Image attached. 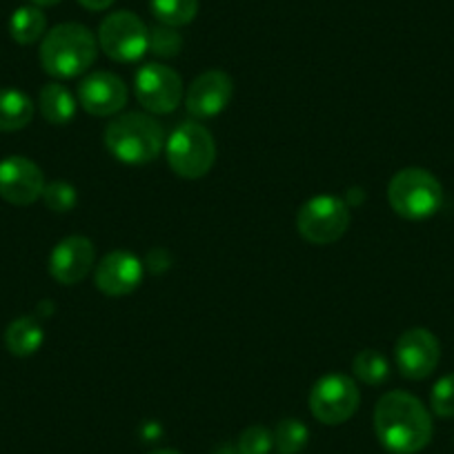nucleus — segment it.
<instances>
[{
	"label": "nucleus",
	"instance_id": "nucleus-1",
	"mask_svg": "<svg viewBox=\"0 0 454 454\" xmlns=\"http://www.w3.org/2000/svg\"><path fill=\"white\" fill-rule=\"evenodd\" d=\"M374 430L387 452L417 454L432 441L434 426L417 396L395 390L379 399L374 408Z\"/></svg>",
	"mask_w": 454,
	"mask_h": 454
},
{
	"label": "nucleus",
	"instance_id": "nucleus-2",
	"mask_svg": "<svg viewBox=\"0 0 454 454\" xmlns=\"http://www.w3.org/2000/svg\"><path fill=\"white\" fill-rule=\"evenodd\" d=\"M98 56V41L78 23L56 25L41 43V65L50 76L74 78L85 74Z\"/></svg>",
	"mask_w": 454,
	"mask_h": 454
},
{
	"label": "nucleus",
	"instance_id": "nucleus-3",
	"mask_svg": "<svg viewBox=\"0 0 454 454\" xmlns=\"http://www.w3.org/2000/svg\"><path fill=\"white\" fill-rule=\"evenodd\" d=\"M105 145L128 165L152 163L165 145L163 128L145 114H123L105 128Z\"/></svg>",
	"mask_w": 454,
	"mask_h": 454
},
{
	"label": "nucleus",
	"instance_id": "nucleus-4",
	"mask_svg": "<svg viewBox=\"0 0 454 454\" xmlns=\"http://www.w3.org/2000/svg\"><path fill=\"white\" fill-rule=\"evenodd\" d=\"M387 200L399 216L408 221H423L439 212L443 203V187L427 169L408 168L392 176L387 185Z\"/></svg>",
	"mask_w": 454,
	"mask_h": 454
},
{
	"label": "nucleus",
	"instance_id": "nucleus-5",
	"mask_svg": "<svg viewBox=\"0 0 454 454\" xmlns=\"http://www.w3.org/2000/svg\"><path fill=\"white\" fill-rule=\"evenodd\" d=\"M169 168L181 178H200L212 169L216 160V145L200 123H181L165 141Z\"/></svg>",
	"mask_w": 454,
	"mask_h": 454
},
{
	"label": "nucleus",
	"instance_id": "nucleus-6",
	"mask_svg": "<svg viewBox=\"0 0 454 454\" xmlns=\"http://www.w3.org/2000/svg\"><path fill=\"white\" fill-rule=\"evenodd\" d=\"M350 225V207L336 196H314L296 216V230L314 246H330L346 234Z\"/></svg>",
	"mask_w": 454,
	"mask_h": 454
},
{
	"label": "nucleus",
	"instance_id": "nucleus-7",
	"mask_svg": "<svg viewBox=\"0 0 454 454\" xmlns=\"http://www.w3.org/2000/svg\"><path fill=\"white\" fill-rule=\"evenodd\" d=\"M98 45L112 60L134 63L150 50V29L132 12H114L100 23Z\"/></svg>",
	"mask_w": 454,
	"mask_h": 454
},
{
	"label": "nucleus",
	"instance_id": "nucleus-8",
	"mask_svg": "<svg viewBox=\"0 0 454 454\" xmlns=\"http://www.w3.org/2000/svg\"><path fill=\"white\" fill-rule=\"evenodd\" d=\"M361 395L348 374H327L314 383L309 392V410L325 426H340L355 417Z\"/></svg>",
	"mask_w": 454,
	"mask_h": 454
},
{
	"label": "nucleus",
	"instance_id": "nucleus-9",
	"mask_svg": "<svg viewBox=\"0 0 454 454\" xmlns=\"http://www.w3.org/2000/svg\"><path fill=\"white\" fill-rule=\"evenodd\" d=\"M137 98L147 112L169 114L183 98V81L172 67L160 63L143 65L134 78Z\"/></svg>",
	"mask_w": 454,
	"mask_h": 454
},
{
	"label": "nucleus",
	"instance_id": "nucleus-10",
	"mask_svg": "<svg viewBox=\"0 0 454 454\" xmlns=\"http://www.w3.org/2000/svg\"><path fill=\"white\" fill-rule=\"evenodd\" d=\"M395 359L405 379L421 381V379L430 377L439 365V340L426 327H414V330L403 332L396 340Z\"/></svg>",
	"mask_w": 454,
	"mask_h": 454
},
{
	"label": "nucleus",
	"instance_id": "nucleus-11",
	"mask_svg": "<svg viewBox=\"0 0 454 454\" xmlns=\"http://www.w3.org/2000/svg\"><path fill=\"white\" fill-rule=\"evenodd\" d=\"M45 190V176L34 160L10 156L0 160V199L12 205H32Z\"/></svg>",
	"mask_w": 454,
	"mask_h": 454
},
{
	"label": "nucleus",
	"instance_id": "nucleus-12",
	"mask_svg": "<svg viewBox=\"0 0 454 454\" xmlns=\"http://www.w3.org/2000/svg\"><path fill=\"white\" fill-rule=\"evenodd\" d=\"M96 287L107 296L132 294L143 281V261L128 250H114L98 263Z\"/></svg>",
	"mask_w": 454,
	"mask_h": 454
},
{
	"label": "nucleus",
	"instance_id": "nucleus-13",
	"mask_svg": "<svg viewBox=\"0 0 454 454\" xmlns=\"http://www.w3.org/2000/svg\"><path fill=\"white\" fill-rule=\"evenodd\" d=\"M232 78L225 72L209 69L200 74L185 94V107L194 119H212L218 116L227 103L232 100Z\"/></svg>",
	"mask_w": 454,
	"mask_h": 454
},
{
	"label": "nucleus",
	"instance_id": "nucleus-14",
	"mask_svg": "<svg viewBox=\"0 0 454 454\" xmlns=\"http://www.w3.org/2000/svg\"><path fill=\"white\" fill-rule=\"evenodd\" d=\"M78 103L91 116H114L128 103V87L109 72H94L78 87Z\"/></svg>",
	"mask_w": 454,
	"mask_h": 454
},
{
	"label": "nucleus",
	"instance_id": "nucleus-15",
	"mask_svg": "<svg viewBox=\"0 0 454 454\" xmlns=\"http://www.w3.org/2000/svg\"><path fill=\"white\" fill-rule=\"evenodd\" d=\"M96 261L94 243L85 237H67L51 250L50 274L63 286L81 283Z\"/></svg>",
	"mask_w": 454,
	"mask_h": 454
},
{
	"label": "nucleus",
	"instance_id": "nucleus-16",
	"mask_svg": "<svg viewBox=\"0 0 454 454\" xmlns=\"http://www.w3.org/2000/svg\"><path fill=\"white\" fill-rule=\"evenodd\" d=\"M45 332L34 317H19L7 325L5 346L14 356H32L41 350Z\"/></svg>",
	"mask_w": 454,
	"mask_h": 454
},
{
	"label": "nucleus",
	"instance_id": "nucleus-17",
	"mask_svg": "<svg viewBox=\"0 0 454 454\" xmlns=\"http://www.w3.org/2000/svg\"><path fill=\"white\" fill-rule=\"evenodd\" d=\"M34 119V103L14 87L0 90V132H19Z\"/></svg>",
	"mask_w": 454,
	"mask_h": 454
},
{
	"label": "nucleus",
	"instance_id": "nucleus-18",
	"mask_svg": "<svg viewBox=\"0 0 454 454\" xmlns=\"http://www.w3.org/2000/svg\"><path fill=\"white\" fill-rule=\"evenodd\" d=\"M41 114L43 119L51 125H67L76 116V100L72 91L60 82H50L41 90Z\"/></svg>",
	"mask_w": 454,
	"mask_h": 454
},
{
	"label": "nucleus",
	"instance_id": "nucleus-19",
	"mask_svg": "<svg viewBox=\"0 0 454 454\" xmlns=\"http://www.w3.org/2000/svg\"><path fill=\"white\" fill-rule=\"evenodd\" d=\"M45 27L47 19L41 7L36 5L19 7L10 19V34L19 45H34L36 41H41Z\"/></svg>",
	"mask_w": 454,
	"mask_h": 454
},
{
	"label": "nucleus",
	"instance_id": "nucleus-20",
	"mask_svg": "<svg viewBox=\"0 0 454 454\" xmlns=\"http://www.w3.org/2000/svg\"><path fill=\"white\" fill-rule=\"evenodd\" d=\"M152 14L169 27L190 25L199 14V0H150Z\"/></svg>",
	"mask_w": 454,
	"mask_h": 454
},
{
	"label": "nucleus",
	"instance_id": "nucleus-21",
	"mask_svg": "<svg viewBox=\"0 0 454 454\" xmlns=\"http://www.w3.org/2000/svg\"><path fill=\"white\" fill-rule=\"evenodd\" d=\"M352 372L365 386H383L390 379V364L379 350H361L352 361Z\"/></svg>",
	"mask_w": 454,
	"mask_h": 454
},
{
	"label": "nucleus",
	"instance_id": "nucleus-22",
	"mask_svg": "<svg viewBox=\"0 0 454 454\" xmlns=\"http://www.w3.org/2000/svg\"><path fill=\"white\" fill-rule=\"evenodd\" d=\"M309 441V432L305 427L303 421H296V419H286L277 426L274 432V443L281 450V454H299L303 452V448Z\"/></svg>",
	"mask_w": 454,
	"mask_h": 454
},
{
	"label": "nucleus",
	"instance_id": "nucleus-23",
	"mask_svg": "<svg viewBox=\"0 0 454 454\" xmlns=\"http://www.w3.org/2000/svg\"><path fill=\"white\" fill-rule=\"evenodd\" d=\"M183 50V36L176 32V27L169 25H156L150 29V51H154L160 59H172V56L181 54Z\"/></svg>",
	"mask_w": 454,
	"mask_h": 454
},
{
	"label": "nucleus",
	"instance_id": "nucleus-24",
	"mask_svg": "<svg viewBox=\"0 0 454 454\" xmlns=\"http://www.w3.org/2000/svg\"><path fill=\"white\" fill-rule=\"evenodd\" d=\"M41 199L45 200V205L51 209V212L65 214V212H72L78 196H76V190H74V185H69V183L65 181H54L50 183V185H45Z\"/></svg>",
	"mask_w": 454,
	"mask_h": 454
},
{
	"label": "nucleus",
	"instance_id": "nucleus-25",
	"mask_svg": "<svg viewBox=\"0 0 454 454\" xmlns=\"http://www.w3.org/2000/svg\"><path fill=\"white\" fill-rule=\"evenodd\" d=\"M274 445V436L268 427L250 426L239 436V454H268Z\"/></svg>",
	"mask_w": 454,
	"mask_h": 454
},
{
	"label": "nucleus",
	"instance_id": "nucleus-26",
	"mask_svg": "<svg viewBox=\"0 0 454 454\" xmlns=\"http://www.w3.org/2000/svg\"><path fill=\"white\" fill-rule=\"evenodd\" d=\"M430 405L434 414L443 419L454 417V372L445 374L443 379L434 383L430 392Z\"/></svg>",
	"mask_w": 454,
	"mask_h": 454
},
{
	"label": "nucleus",
	"instance_id": "nucleus-27",
	"mask_svg": "<svg viewBox=\"0 0 454 454\" xmlns=\"http://www.w3.org/2000/svg\"><path fill=\"white\" fill-rule=\"evenodd\" d=\"M78 3L90 12H103L107 10V7H112L116 0H78Z\"/></svg>",
	"mask_w": 454,
	"mask_h": 454
},
{
	"label": "nucleus",
	"instance_id": "nucleus-28",
	"mask_svg": "<svg viewBox=\"0 0 454 454\" xmlns=\"http://www.w3.org/2000/svg\"><path fill=\"white\" fill-rule=\"evenodd\" d=\"M36 7H51V5H59L60 0H32Z\"/></svg>",
	"mask_w": 454,
	"mask_h": 454
},
{
	"label": "nucleus",
	"instance_id": "nucleus-29",
	"mask_svg": "<svg viewBox=\"0 0 454 454\" xmlns=\"http://www.w3.org/2000/svg\"><path fill=\"white\" fill-rule=\"evenodd\" d=\"M150 454H181V452H176V450L163 448V450H154V452H150Z\"/></svg>",
	"mask_w": 454,
	"mask_h": 454
}]
</instances>
